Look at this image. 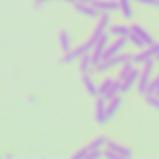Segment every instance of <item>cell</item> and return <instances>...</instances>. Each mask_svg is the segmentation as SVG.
<instances>
[{"instance_id": "d6986e66", "label": "cell", "mask_w": 159, "mask_h": 159, "mask_svg": "<svg viewBox=\"0 0 159 159\" xmlns=\"http://www.w3.org/2000/svg\"><path fill=\"white\" fill-rule=\"evenodd\" d=\"M148 94L159 96V71H157V73H153V77H152L150 86H148Z\"/></svg>"}, {"instance_id": "52a82bcc", "label": "cell", "mask_w": 159, "mask_h": 159, "mask_svg": "<svg viewBox=\"0 0 159 159\" xmlns=\"http://www.w3.org/2000/svg\"><path fill=\"white\" fill-rule=\"evenodd\" d=\"M105 148H107L109 152H112L118 159H127V157H131V155H133V150H131L129 146L120 144V142H114V140H107Z\"/></svg>"}, {"instance_id": "6da1fadb", "label": "cell", "mask_w": 159, "mask_h": 159, "mask_svg": "<svg viewBox=\"0 0 159 159\" xmlns=\"http://www.w3.org/2000/svg\"><path fill=\"white\" fill-rule=\"evenodd\" d=\"M127 62H133V52H118L111 58H103L99 64L94 66V71L92 73H109L112 71L114 67H120L122 64H127Z\"/></svg>"}, {"instance_id": "e0dca14e", "label": "cell", "mask_w": 159, "mask_h": 159, "mask_svg": "<svg viewBox=\"0 0 159 159\" xmlns=\"http://www.w3.org/2000/svg\"><path fill=\"white\" fill-rule=\"evenodd\" d=\"M81 83H83L84 90H86V92H88L90 96L98 98V84L94 83V79L90 77V73H86V75H81Z\"/></svg>"}, {"instance_id": "7402d4cb", "label": "cell", "mask_w": 159, "mask_h": 159, "mask_svg": "<svg viewBox=\"0 0 159 159\" xmlns=\"http://www.w3.org/2000/svg\"><path fill=\"white\" fill-rule=\"evenodd\" d=\"M49 2H54V0H34V8H41L43 4H49Z\"/></svg>"}, {"instance_id": "603a6c76", "label": "cell", "mask_w": 159, "mask_h": 159, "mask_svg": "<svg viewBox=\"0 0 159 159\" xmlns=\"http://www.w3.org/2000/svg\"><path fill=\"white\" fill-rule=\"evenodd\" d=\"M64 2H67V4H75L77 0H64Z\"/></svg>"}, {"instance_id": "9a60e30c", "label": "cell", "mask_w": 159, "mask_h": 159, "mask_svg": "<svg viewBox=\"0 0 159 159\" xmlns=\"http://www.w3.org/2000/svg\"><path fill=\"white\" fill-rule=\"evenodd\" d=\"M79 71H81V75H86V73L92 75V71H94V62H92L90 52L79 58Z\"/></svg>"}, {"instance_id": "7a4b0ae2", "label": "cell", "mask_w": 159, "mask_h": 159, "mask_svg": "<svg viewBox=\"0 0 159 159\" xmlns=\"http://www.w3.org/2000/svg\"><path fill=\"white\" fill-rule=\"evenodd\" d=\"M107 137L105 135H99V137H96L94 140H90L83 150H79L77 153H75V157L77 159H99V157H103V148H105V144H107Z\"/></svg>"}, {"instance_id": "ffe728a7", "label": "cell", "mask_w": 159, "mask_h": 159, "mask_svg": "<svg viewBox=\"0 0 159 159\" xmlns=\"http://www.w3.org/2000/svg\"><path fill=\"white\" fill-rule=\"evenodd\" d=\"M144 98H146V103H148L150 107H153L155 111H159V96H153V94H146Z\"/></svg>"}, {"instance_id": "ac0fdd59", "label": "cell", "mask_w": 159, "mask_h": 159, "mask_svg": "<svg viewBox=\"0 0 159 159\" xmlns=\"http://www.w3.org/2000/svg\"><path fill=\"white\" fill-rule=\"evenodd\" d=\"M58 41H60V49L64 51V54H66V52H69V51L73 49V43H71V34H69L67 30H62V32L58 34Z\"/></svg>"}, {"instance_id": "d4e9b609", "label": "cell", "mask_w": 159, "mask_h": 159, "mask_svg": "<svg viewBox=\"0 0 159 159\" xmlns=\"http://www.w3.org/2000/svg\"><path fill=\"white\" fill-rule=\"evenodd\" d=\"M155 62H159V52H157V56H155Z\"/></svg>"}, {"instance_id": "7c38bea8", "label": "cell", "mask_w": 159, "mask_h": 159, "mask_svg": "<svg viewBox=\"0 0 159 159\" xmlns=\"http://www.w3.org/2000/svg\"><path fill=\"white\" fill-rule=\"evenodd\" d=\"M94 8L99 13H112L118 11V0H94Z\"/></svg>"}, {"instance_id": "2e32d148", "label": "cell", "mask_w": 159, "mask_h": 159, "mask_svg": "<svg viewBox=\"0 0 159 159\" xmlns=\"http://www.w3.org/2000/svg\"><path fill=\"white\" fill-rule=\"evenodd\" d=\"M120 107H122V98H120V94L114 96L112 99H107V116H109V120L116 116V112L120 111Z\"/></svg>"}, {"instance_id": "3957f363", "label": "cell", "mask_w": 159, "mask_h": 159, "mask_svg": "<svg viewBox=\"0 0 159 159\" xmlns=\"http://www.w3.org/2000/svg\"><path fill=\"white\" fill-rule=\"evenodd\" d=\"M155 60H148L140 66V71H139V81H137V92L140 96H146L148 94V86H150V81L155 73Z\"/></svg>"}, {"instance_id": "9c48e42d", "label": "cell", "mask_w": 159, "mask_h": 159, "mask_svg": "<svg viewBox=\"0 0 159 159\" xmlns=\"http://www.w3.org/2000/svg\"><path fill=\"white\" fill-rule=\"evenodd\" d=\"M139 67L135 66L133 69H131V73L124 79V81L120 83V94H127V92H131L133 88H137V81H139Z\"/></svg>"}, {"instance_id": "8992f818", "label": "cell", "mask_w": 159, "mask_h": 159, "mask_svg": "<svg viewBox=\"0 0 159 159\" xmlns=\"http://www.w3.org/2000/svg\"><path fill=\"white\" fill-rule=\"evenodd\" d=\"M111 41V36L105 32L99 39H98V43L94 45V49L90 51V56H92V62H94V66L96 64H99L101 62V58H103V52H105V49H107V43Z\"/></svg>"}, {"instance_id": "44dd1931", "label": "cell", "mask_w": 159, "mask_h": 159, "mask_svg": "<svg viewBox=\"0 0 159 159\" xmlns=\"http://www.w3.org/2000/svg\"><path fill=\"white\" fill-rule=\"evenodd\" d=\"M137 4H142V6H148V8H159V0H133Z\"/></svg>"}, {"instance_id": "cb8c5ba5", "label": "cell", "mask_w": 159, "mask_h": 159, "mask_svg": "<svg viewBox=\"0 0 159 159\" xmlns=\"http://www.w3.org/2000/svg\"><path fill=\"white\" fill-rule=\"evenodd\" d=\"M83 2H86V4H92V2H94V0H83Z\"/></svg>"}, {"instance_id": "ba28073f", "label": "cell", "mask_w": 159, "mask_h": 159, "mask_svg": "<svg viewBox=\"0 0 159 159\" xmlns=\"http://www.w3.org/2000/svg\"><path fill=\"white\" fill-rule=\"evenodd\" d=\"M73 10L79 15H84L88 19H98L99 17V11L94 8V4H86V2H83V0H77V2L73 4Z\"/></svg>"}, {"instance_id": "4fadbf2b", "label": "cell", "mask_w": 159, "mask_h": 159, "mask_svg": "<svg viewBox=\"0 0 159 159\" xmlns=\"http://www.w3.org/2000/svg\"><path fill=\"white\" fill-rule=\"evenodd\" d=\"M129 26H131V32H135V34H137V36H139V38H140L144 43H146V47L155 43L153 36H152V34H150V32H148V30H146L142 25H140V23H133V25H129Z\"/></svg>"}, {"instance_id": "5b68a950", "label": "cell", "mask_w": 159, "mask_h": 159, "mask_svg": "<svg viewBox=\"0 0 159 159\" xmlns=\"http://www.w3.org/2000/svg\"><path fill=\"white\" fill-rule=\"evenodd\" d=\"M157 52H159V43L155 41L153 45H148V47L140 49L137 54H133V64L142 66V64H144V62H148V60H155Z\"/></svg>"}, {"instance_id": "30bf717a", "label": "cell", "mask_w": 159, "mask_h": 159, "mask_svg": "<svg viewBox=\"0 0 159 159\" xmlns=\"http://www.w3.org/2000/svg\"><path fill=\"white\" fill-rule=\"evenodd\" d=\"M94 118L99 125H105L109 122V116H107V99L98 96L96 99V112H94Z\"/></svg>"}, {"instance_id": "277c9868", "label": "cell", "mask_w": 159, "mask_h": 159, "mask_svg": "<svg viewBox=\"0 0 159 159\" xmlns=\"http://www.w3.org/2000/svg\"><path fill=\"white\" fill-rule=\"evenodd\" d=\"M118 94H120V81L114 77H105L98 84V96H101L105 99H112Z\"/></svg>"}, {"instance_id": "5bb4252c", "label": "cell", "mask_w": 159, "mask_h": 159, "mask_svg": "<svg viewBox=\"0 0 159 159\" xmlns=\"http://www.w3.org/2000/svg\"><path fill=\"white\" fill-rule=\"evenodd\" d=\"M118 11L122 13V17L125 21H131L135 17V10H133V0H118Z\"/></svg>"}, {"instance_id": "8fae6325", "label": "cell", "mask_w": 159, "mask_h": 159, "mask_svg": "<svg viewBox=\"0 0 159 159\" xmlns=\"http://www.w3.org/2000/svg\"><path fill=\"white\" fill-rule=\"evenodd\" d=\"M129 32H131V26L129 25H124V23H114V25L111 23L109 28H107V34L111 38H127Z\"/></svg>"}]
</instances>
